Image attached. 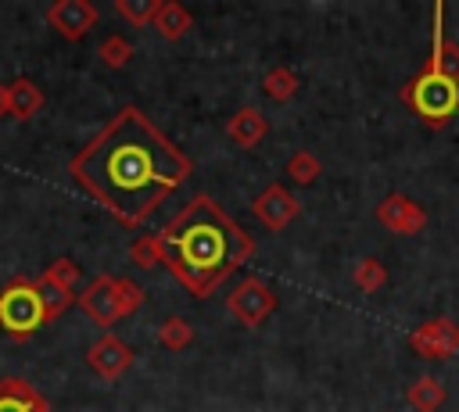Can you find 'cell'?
I'll return each mask as SVG.
<instances>
[{
	"label": "cell",
	"mask_w": 459,
	"mask_h": 412,
	"mask_svg": "<svg viewBox=\"0 0 459 412\" xmlns=\"http://www.w3.org/2000/svg\"><path fill=\"white\" fill-rule=\"evenodd\" d=\"M68 172L115 222L136 229L190 179L194 161L136 104H126L68 161Z\"/></svg>",
	"instance_id": "obj_1"
},
{
	"label": "cell",
	"mask_w": 459,
	"mask_h": 412,
	"mask_svg": "<svg viewBox=\"0 0 459 412\" xmlns=\"http://www.w3.org/2000/svg\"><path fill=\"white\" fill-rule=\"evenodd\" d=\"M158 236L165 269L186 287L190 297H212L215 287L255 254V240L215 204L212 193H194Z\"/></svg>",
	"instance_id": "obj_2"
},
{
	"label": "cell",
	"mask_w": 459,
	"mask_h": 412,
	"mask_svg": "<svg viewBox=\"0 0 459 412\" xmlns=\"http://www.w3.org/2000/svg\"><path fill=\"white\" fill-rule=\"evenodd\" d=\"M398 100L405 107H412V115L427 125V129H445L455 115H459V79H448L441 72L420 68L402 90Z\"/></svg>",
	"instance_id": "obj_3"
},
{
	"label": "cell",
	"mask_w": 459,
	"mask_h": 412,
	"mask_svg": "<svg viewBox=\"0 0 459 412\" xmlns=\"http://www.w3.org/2000/svg\"><path fill=\"white\" fill-rule=\"evenodd\" d=\"M39 326H43V308L36 297V279H25V276L11 279L0 290V330L14 340H25Z\"/></svg>",
	"instance_id": "obj_4"
},
{
	"label": "cell",
	"mask_w": 459,
	"mask_h": 412,
	"mask_svg": "<svg viewBox=\"0 0 459 412\" xmlns=\"http://www.w3.org/2000/svg\"><path fill=\"white\" fill-rule=\"evenodd\" d=\"M226 308H230V315H237L240 326L255 330V326H262V322L276 312V294H273V287H269L265 279H258V276H244V279L230 290Z\"/></svg>",
	"instance_id": "obj_5"
},
{
	"label": "cell",
	"mask_w": 459,
	"mask_h": 412,
	"mask_svg": "<svg viewBox=\"0 0 459 412\" xmlns=\"http://www.w3.org/2000/svg\"><path fill=\"white\" fill-rule=\"evenodd\" d=\"M409 348H412V355H420V358L445 362V358L459 355V322L448 319V315H434V319L420 322V326L409 333Z\"/></svg>",
	"instance_id": "obj_6"
},
{
	"label": "cell",
	"mask_w": 459,
	"mask_h": 412,
	"mask_svg": "<svg viewBox=\"0 0 459 412\" xmlns=\"http://www.w3.org/2000/svg\"><path fill=\"white\" fill-rule=\"evenodd\" d=\"M79 308L90 315V322H97L100 330H111L118 319H126L122 301H118V276H93L82 294H79Z\"/></svg>",
	"instance_id": "obj_7"
},
{
	"label": "cell",
	"mask_w": 459,
	"mask_h": 412,
	"mask_svg": "<svg viewBox=\"0 0 459 412\" xmlns=\"http://www.w3.org/2000/svg\"><path fill=\"white\" fill-rule=\"evenodd\" d=\"M251 215H255L269 233H280V229H287V226L301 215V201H298L283 183H269V186L255 197Z\"/></svg>",
	"instance_id": "obj_8"
},
{
	"label": "cell",
	"mask_w": 459,
	"mask_h": 412,
	"mask_svg": "<svg viewBox=\"0 0 459 412\" xmlns=\"http://www.w3.org/2000/svg\"><path fill=\"white\" fill-rule=\"evenodd\" d=\"M97 7L90 0H54L47 7V25L65 39H82L97 25Z\"/></svg>",
	"instance_id": "obj_9"
},
{
	"label": "cell",
	"mask_w": 459,
	"mask_h": 412,
	"mask_svg": "<svg viewBox=\"0 0 459 412\" xmlns=\"http://www.w3.org/2000/svg\"><path fill=\"white\" fill-rule=\"evenodd\" d=\"M86 365L100 376V380H118L129 365H133V348L115 337V333H100L90 348H86Z\"/></svg>",
	"instance_id": "obj_10"
},
{
	"label": "cell",
	"mask_w": 459,
	"mask_h": 412,
	"mask_svg": "<svg viewBox=\"0 0 459 412\" xmlns=\"http://www.w3.org/2000/svg\"><path fill=\"white\" fill-rule=\"evenodd\" d=\"M377 219H380L391 233H398V236H416V233L427 229V211H423L412 197H405V193H387V197L377 204Z\"/></svg>",
	"instance_id": "obj_11"
},
{
	"label": "cell",
	"mask_w": 459,
	"mask_h": 412,
	"mask_svg": "<svg viewBox=\"0 0 459 412\" xmlns=\"http://www.w3.org/2000/svg\"><path fill=\"white\" fill-rule=\"evenodd\" d=\"M0 412H50V401L22 376L0 380Z\"/></svg>",
	"instance_id": "obj_12"
},
{
	"label": "cell",
	"mask_w": 459,
	"mask_h": 412,
	"mask_svg": "<svg viewBox=\"0 0 459 412\" xmlns=\"http://www.w3.org/2000/svg\"><path fill=\"white\" fill-rule=\"evenodd\" d=\"M441 18H445V4H434V47H430V57H427L423 68L441 72V75H448V79H459V43H452V39L445 36Z\"/></svg>",
	"instance_id": "obj_13"
},
{
	"label": "cell",
	"mask_w": 459,
	"mask_h": 412,
	"mask_svg": "<svg viewBox=\"0 0 459 412\" xmlns=\"http://www.w3.org/2000/svg\"><path fill=\"white\" fill-rule=\"evenodd\" d=\"M226 133H230V140H233L237 147L251 150V147H258V143L265 140L269 122H265V115H262L255 104H244V107L226 122Z\"/></svg>",
	"instance_id": "obj_14"
},
{
	"label": "cell",
	"mask_w": 459,
	"mask_h": 412,
	"mask_svg": "<svg viewBox=\"0 0 459 412\" xmlns=\"http://www.w3.org/2000/svg\"><path fill=\"white\" fill-rule=\"evenodd\" d=\"M7 93H11V115H14V118L29 122V118H36V115L43 111V90H39L32 79L18 75L14 82H7Z\"/></svg>",
	"instance_id": "obj_15"
},
{
	"label": "cell",
	"mask_w": 459,
	"mask_h": 412,
	"mask_svg": "<svg viewBox=\"0 0 459 412\" xmlns=\"http://www.w3.org/2000/svg\"><path fill=\"white\" fill-rule=\"evenodd\" d=\"M165 39H183L186 32H190V25H194V18H190V11L183 7V4H176V0H158V11H154V21H151Z\"/></svg>",
	"instance_id": "obj_16"
},
{
	"label": "cell",
	"mask_w": 459,
	"mask_h": 412,
	"mask_svg": "<svg viewBox=\"0 0 459 412\" xmlns=\"http://www.w3.org/2000/svg\"><path fill=\"white\" fill-rule=\"evenodd\" d=\"M36 297H39V308H43V322H54V319H61V315L72 308L75 290L54 283V279H47V276H39V279H36Z\"/></svg>",
	"instance_id": "obj_17"
},
{
	"label": "cell",
	"mask_w": 459,
	"mask_h": 412,
	"mask_svg": "<svg viewBox=\"0 0 459 412\" xmlns=\"http://www.w3.org/2000/svg\"><path fill=\"white\" fill-rule=\"evenodd\" d=\"M445 387H441V380H434V376H416L412 383H409V391H405V401L416 408V412H437L441 405H445Z\"/></svg>",
	"instance_id": "obj_18"
},
{
	"label": "cell",
	"mask_w": 459,
	"mask_h": 412,
	"mask_svg": "<svg viewBox=\"0 0 459 412\" xmlns=\"http://www.w3.org/2000/svg\"><path fill=\"white\" fill-rule=\"evenodd\" d=\"M298 86H301V79H298V72H294V68H287V64L269 68V72H265V79H262L265 97H269V100H276V104H287V100L298 93Z\"/></svg>",
	"instance_id": "obj_19"
},
{
	"label": "cell",
	"mask_w": 459,
	"mask_h": 412,
	"mask_svg": "<svg viewBox=\"0 0 459 412\" xmlns=\"http://www.w3.org/2000/svg\"><path fill=\"white\" fill-rule=\"evenodd\" d=\"M129 262L136 269H158L165 265V251H161V236L158 233H143L129 244Z\"/></svg>",
	"instance_id": "obj_20"
},
{
	"label": "cell",
	"mask_w": 459,
	"mask_h": 412,
	"mask_svg": "<svg viewBox=\"0 0 459 412\" xmlns=\"http://www.w3.org/2000/svg\"><path fill=\"white\" fill-rule=\"evenodd\" d=\"M319 172H323V161L312 150H294L287 158V179L298 183V186H312L319 179Z\"/></svg>",
	"instance_id": "obj_21"
},
{
	"label": "cell",
	"mask_w": 459,
	"mask_h": 412,
	"mask_svg": "<svg viewBox=\"0 0 459 412\" xmlns=\"http://www.w3.org/2000/svg\"><path fill=\"white\" fill-rule=\"evenodd\" d=\"M158 344H161L165 351H183V348L194 344V326H190L186 319H179V315H169V319L158 326Z\"/></svg>",
	"instance_id": "obj_22"
},
{
	"label": "cell",
	"mask_w": 459,
	"mask_h": 412,
	"mask_svg": "<svg viewBox=\"0 0 459 412\" xmlns=\"http://www.w3.org/2000/svg\"><path fill=\"white\" fill-rule=\"evenodd\" d=\"M351 279H355V287H359V290L377 294V290H384V287H387V269L380 265V258H359V262H355V269H351Z\"/></svg>",
	"instance_id": "obj_23"
},
{
	"label": "cell",
	"mask_w": 459,
	"mask_h": 412,
	"mask_svg": "<svg viewBox=\"0 0 459 412\" xmlns=\"http://www.w3.org/2000/svg\"><path fill=\"white\" fill-rule=\"evenodd\" d=\"M97 57L108 64V68H126L133 61V43L126 36H104L100 47H97Z\"/></svg>",
	"instance_id": "obj_24"
},
{
	"label": "cell",
	"mask_w": 459,
	"mask_h": 412,
	"mask_svg": "<svg viewBox=\"0 0 459 412\" xmlns=\"http://www.w3.org/2000/svg\"><path fill=\"white\" fill-rule=\"evenodd\" d=\"M158 11V0H115V14L129 25H151Z\"/></svg>",
	"instance_id": "obj_25"
},
{
	"label": "cell",
	"mask_w": 459,
	"mask_h": 412,
	"mask_svg": "<svg viewBox=\"0 0 459 412\" xmlns=\"http://www.w3.org/2000/svg\"><path fill=\"white\" fill-rule=\"evenodd\" d=\"M43 276L54 279V283H61V287H68V290H75V283H79V265H75L72 258H54V262L43 269Z\"/></svg>",
	"instance_id": "obj_26"
},
{
	"label": "cell",
	"mask_w": 459,
	"mask_h": 412,
	"mask_svg": "<svg viewBox=\"0 0 459 412\" xmlns=\"http://www.w3.org/2000/svg\"><path fill=\"white\" fill-rule=\"evenodd\" d=\"M11 115V93H7V82H0V118Z\"/></svg>",
	"instance_id": "obj_27"
}]
</instances>
